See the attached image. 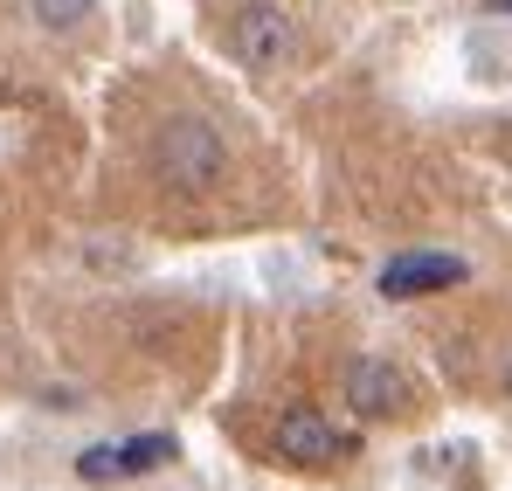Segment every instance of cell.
Listing matches in <instances>:
<instances>
[{
    "label": "cell",
    "instance_id": "cell-6",
    "mask_svg": "<svg viewBox=\"0 0 512 491\" xmlns=\"http://www.w3.org/2000/svg\"><path fill=\"white\" fill-rule=\"evenodd\" d=\"M173 457V436H132L118 443V478H139V471H160Z\"/></svg>",
    "mask_w": 512,
    "mask_h": 491
},
{
    "label": "cell",
    "instance_id": "cell-5",
    "mask_svg": "<svg viewBox=\"0 0 512 491\" xmlns=\"http://www.w3.org/2000/svg\"><path fill=\"white\" fill-rule=\"evenodd\" d=\"M346 402H353V415H395L402 402H409V381H402V367H388V360H353L346 367Z\"/></svg>",
    "mask_w": 512,
    "mask_h": 491
},
{
    "label": "cell",
    "instance_id": "cell-7",
    "mask_svg": "<svg viewBox=\"0 0 512 491\" xmlns=\"http://www.w3.org/2000/svg\"><path fill=\"white\" fill-rule=\"evenodd\" d=\"M77 478H84V485L118 478V443H97V450H84V457H77Z\"/></svg>",
    "mask_w": 512,
    "mask_h": 491
},
{
    "label": "cell",
    "instance_id": "cell-2",
    "mask_svg": "<svg viewBox=\"0 0 512 491\" xmlns=\"http://www.w3.org/2000/svg\"><path fill=\"white\" fill-rule=\"evenodd\" d=\"M229 49L250 63V70H284L298 56V21L277 7V0H243L236 21H229Z\"/></svg>",
    "mask_w": 512,
    "mask_h": 491
},
{
    "label": "cell",
    "instance_id": "cell-1",
    "mask_svg": "<svg viewBox=\"0 0 512 491\" xmlns=\"http://www.w3.org/2000/svg\"><path fill=\"white\" fill-rule=\"evenodd\" d=\"M153 166L173 194H208L222 173H229V146L208 118H167L160 139H153Z\"/></svg>",
    "mask_w": 512,
    "mask_h": 491
},
{
    "label": "cell",
    "instance_id": "cell-8",
    "mask_svg": "<svg viewBox=\"0 0 512 491\" xmlns=\"http://www.w3.org/2000/svg\"><path fill=\"white\" fill-rule=\"evenodd\" d=\"M90 7H97V0H35V14H42L49 28H77Z\"/></svg>",
    "mask_w": 512,
    "mask_h": 491
},
{
    "label": "cell",
    "instance_id": "cell-3",
    "mask_svg": "<svg viewBox=\"0 0 512 491\" xmlns=\"http://www.w3.org/2000/svg\"><path fill=\"white\" fill-rule=\"evenodd\" d=\"M464 277H471L464 256L409 249V256H388V263H381V298H436V291H457Z\"/></svg>",
    "mask_w": 512,
    "mask_h": 491
},
{
    "label": "cell",
    "instance_id": "cell-4",
    "mask_svg": "<svg viewBox=\"0 0 512 491\" xmlns=\"http://www.w3.org/2000/svg\"><path fill=\"white\" fill-rule=\"evenodd\" d=\"M277 457H284V464H333V457H340V436H333V422L319 409L298 402V409L277 415Z\"/></svg>",
    "mask_w": 512,
    "mask_h": 491
},
{
    "label": "cell",
    "instance_id": "cell-9",
    "mask_svg": "<svg viewBox=\"0 0 512 491\" xmlns=\"http://www.w3.org/2000/svg\"><path fill=\"white\" fill-rule=\"evenodd\" d=\"M485 7H492V14H512V0H485Z\"/></svg>",
    "mask_w": 512,
    "mask_h": 491
}]
</instances>
